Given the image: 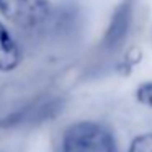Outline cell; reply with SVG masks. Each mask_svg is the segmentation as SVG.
<instances>
[{"mask_svg": "<svg viewBox=\"0 0 152 152\" xmlns=\"http://www.w3.org/2000/svg\"><path fill=\"white\" fill-rule=\"evenodd\" d=\"M0 13L12 25L30 30L49 15V0H0Z\"/></svg>", "mask_w": 152, "mask_h": 152, "instance_id": "7a4b0ae2", "label": "cell"}, {"mask_svg": "<svg viewBox=\"0 0 152 152\" xmlns=\"http://www.w3.org/2000/svg\"><path fill=\"white\" fill-rule=\"evenodd\" d=\"M136 98L139 103L152 108V82H144L136 90Z\"/></svg>", "mask_w": 152, "mask_h": 152, "instance_id": "5b68a950", "label": "cell"}, {"mask_svg": "<svg viewBox=\"0 0 152 152\" xmlns=\"http://www.w3.org/2000/svg\"><path fill=\"white\" fill-rule=\"evenodd\" d=\"M61 152H118L113 134L95 121H79L69 126Z\"/></svg>", "mask_w": 152, "mask_h": 152, "instance_id": "6da1fadb", "label": "cell"}, {"mask_svg": "<svg viewBox=\"0 0 152 152\" xmlns=\"http://www.w3.org/2000/svg\"><path fill=\"white\" fill-rule=\"evenodd\" d=\"M128 152H152V132H144L134 137Z\"/></svg>", "mask_w": 152, "mask_h": 152, "instance_id": "277c9868", "label": "cell"}, {"mask_svg": "<svg viewBox=\"0 0 152 152\" xmlns=\"http://www.w3.org/2000/svg\"><path fill=\"white\" fill-rule=\"evenodd\" d=\"M21 51L8 28L0 21V72H12L20 66Z\"/></svg>", "mask_w": 152, "mask_h": 152, "instance_id": "3957f363", "label": "cell"}]
</instances>
